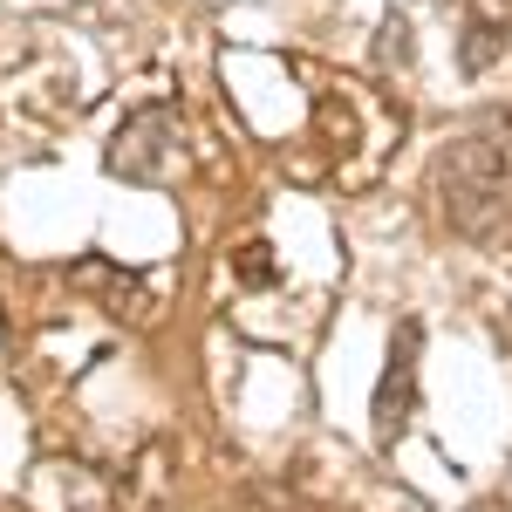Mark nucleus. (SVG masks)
<instances>
[{
  "instance_id": "f257e3e1",
  "label": "nucleus",
  "mask_w": 512,
  "mask_h": 512,
  "mask_svg": "<svg viewBox=\"0 0 512 512\" xmlns=\"http://www.w3.org/2000/svg\"><path fill=\"white\" fill-rule=\"evenodd\" d=\"M431 192H437V212L451 219V233L492 239L512 212V123L478 117L472 130L431 164Z\"/></svg>"
},
{
  "instance_id": "f03ea898",
  "label": "nucleus",
  "mask_w": 512,
  "mask_h": 512,
  "mask_svg": "<svg viewBox=\"0 0 512 512\" xmlns=\"http://www.w3.org/2000/svg\"><path fill=\"white\" fill-rule=\"evenodd\" d=\"M82 103H89V89H76V69H69L62 48H28V55L0 62V110H7V123L48 137V130L76 123Z\"/></svg>"
},
{
  "instance_id": "7ed1b4c3",
  "label": "nucleus",
  "mask_w": 512,
  "mask_h": 512,
  "mask_svg": "<svg viewBox=\"0 0 512 512\" xmlns=\"http://www.w3.org/2000/svg\"><path fill=\"white\" fill-rule=\"evenodd\" d=\"M178 164H185V130H178V110H164V103L123 117V130L110 137V171L130 185H164V178H178Z\"/></svg>"
},
{
  "instance_id": "20e7f679",
  "label": "nucleus",
  "mask_w": 512,
  "mask_h": 512,
  "mask_svg": "<svg viewBox=\"0 0 512 512\" xmlns=\"http://www.w3.org/2000/svg\"><path fill=\"white\" fill-rule=\"evenodd\" d=\"M410 396H417V321L396 328L390 369H383V390H376V444H383V451L410 431Z\"/></svg>"
},
{
  "instance_id": "39448f33",
  "label": "nucleus",
  "mask_w": 512,
  "mask_h": 512,
  "mask_svg": "<svg viewBox=\"0 0 512 512\" xmlns=\"http://www.w3.org/2000/svg\"><path fill=\"white\" fill-rule=\"evenodd\" d=\"M14 14H76L82 0H7Z\"/></svg>"
},
{
  "instance_id": "423d86ee",
  "label": "nucleus",
  "mask_w": 512,
  "mask_h": 512,
  "mask_svg": "<svg viewBox=\"0 0 512 512\" xmlns=\"http://www.w3.org/2000/svg\"><path fill=\"white\" fill-rule=\"evenodd\" d=\"M478 512H512V492H506V499H492V506H478Z\"/></svg>"
}]
</instances>
